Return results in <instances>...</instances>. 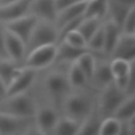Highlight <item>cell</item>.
Wrapping results in <instances>:
<instances>
[{
  "instance_id": "6da1fadb",
  "label": "cell",
  "mask_w": 135,
  "mask_h": 135,
  "mask_svg": "<svg viewBox=\"0 0 135 135\" xmlns=\"http://www.w3.org/2000/svg\"><path fill=\"white\" fill-rule=\"evenodd\" d=\"M37 104L33 97L25 93L4 96L0 101V112L21 118H34Z\"/></svg>"
},
{
  "instance_id": "7a4b0ae2",
  "label": "cell",
  "mask_w": 135,
  "mask_h": 135,
  "mask_svg": "<svg viewBox=\"0 0 135 135\" xmlns=\"http://www.w3.org/2000/svg\"><path fill=\"white\" fill-rule=\"evenodd\" d=\"M58 42V30L52 22L39 20L25 45L26 54L34 49L46 44H56Z\"/></svg>"
},
{
  "instance_id": "3957f363",
  "label": "cell",
  "mask_w": 135,
  "mask_h": 135,
  "mask_svg": "<svg viewBox=\"0 0 135 135\" xmlns=\"http://www.w3.org/2000/svg\"><path fill=\"white\" fill-rule=\"evenodd\" d=\"M57 53V44H46L34 49L25 55V60L22 68L32 70H41L49 66L55 61Z\"/></svg>"
},
{
  "instance_id": "277c9868",
  "label": "cell",
  "mask_w": 135,
  "mask_h": 135,
  "mask_svg": "<svg viewBox=\"0 0 135 135\" xmlns=\"http://www.w3.org/2000/svg\"><path fill=\"white\" fill-rule=\"evenodd\" d=\"M63 107L66 117H70L78 122H82L93 111L94 104L83 95H69L63 101Z\"/></svg>"
},
{
  "instance_id": "5b68a950",
  "label": "cell",
  "mask_w": 135,
  "mask_h": 135,
  "mask_svg": "<svg viewBox=\"0 0 135 135\" xmlns=\"http://www.w3.org/2000/svg\"><path fill=\"white\" fill-rule=\"evenodd\" d=\"M128 96L127 93L119 90L114 82L102 89V93L99 98L98 112L102 118H107L113 115L116 108L122 102V100Z\"/></svg>"
},
{
  "instance_id": "8992f818",
  "label": "cell",
  "mask_w": 135,
  "mask_h": 135,
  "mask_svg": "<svg viewBox=\"0 0 135 135\" xmlns=\"http://www.w3.org/2000/svg\"><path fill=\"white\" fill-rule=\"evenodd\" d=\"M45 89L54 101L63 103L71 86L65 75L55 72L47 75L45 79Z\"/></svg>"
},
{
  "instance_id": "52a82bcc",
  "label": "cell",
  "mask_w": 135,
  "mask_h": 135,
  "mask_svg": "<svg viewBox=\"0 0 135 135\" xmlns=\"http://www.w3.org/2000/svg\"><path fill=\"white\" fill-rule=\"evenodd\" d=\"M38 21L39 19L36 16H34L33 14H27L23 17L5 22L4 28L19 37L26 45L31 37V34L33 33Z\"/></svg>"
},
{
  "instance_id": "ba28073f",
  "label": "cell",
  "mask_w": 135,
  "mask_h": 135,
  "mask_svg": "<svg viewBox=\"0 0 135 135\" xmlns=\"http://www.w3.org/2000/svg\"><path fill=\"white\" fill-rule=\"evenodd\" d=\"M35 78H36L35 70L21 66L17 76L7 85L5 96H13V95L25 93L35 81Z\"/></svg>"
},
{
  "instance_id": "9c48e42d",
  "label": "cell",
  "mask_w": 135,
  "mask_h": 135,
  "mask_svg": "<svg viewBox=\"0 0 135 135\" xmlns=\"http://www.w3.org/2000/svg\"><path fill=\"white\" fill-rule=\"evenodd\" d=\"M58 119H59V116L57 114V111L51 107L37 109V112L34 116L35 127L37 128L38 133H41V134L53 133Z\"/></svg>"
},
{
  "instance_id": "30bf717a",
  "label": "cell",
  "mask_w": 135,
  "mask_h": 135,
  "mask_svg": "<svg viewBox=\"0 0 135 135\" xmlns=\"http://www.w3.org/2000/svg\"><path fill=\"white\" fill-rule=\"evenodd\" d=\"M112 59H123L129 62L135 59V35L122 34L119 36L111 55Z\"/></svg>"
},
{
  "instance_id": "8fae6325",
  "label": "cell",
  "mask_w": 135,
  "mask_h": 135,
  "mask_svg": "<svg viewBox=\"0 0 135 135\" xmlns=\"http://www.w3.org/2000/svg\"><path fill=\"white\" fill-rule=\"evenodd\" d=\"M34 118H21L0 112V134L11 135L25 133Z\"/></svg>"
},
{
  "instance_id": "7c38bea8",
  "label": "cell",
  "mask_w": 135,
  "mask_h": 135,
  "mask_svg": "<svg viewBox=\"0 0 135 135\" xmlns=\"http://www.w3.org/2000/svg\"><path fill=\"white\" fill-rule=\"evenodd\" d=\"M33 0H15L11 3L0 5V21L7 22L30 14Z\"/></svg>"
},
{
  "instance_id": "4fadbf2b",
  "label": "cell",
  "mask_w": 135,
  "mask_h": 135,
  "mask_svg": "<svg viewBox=\"0 0 135 135\" xmlns=\"http://www.w3.org/2000/svg\"><path fill=\"white\" fill-rule=\"evenodd\" d=\"M4 41L5 49L8 55V58L13 62H17L22 60L25 55V43L16 35L5 30L4 32Z\"/></svg>"
},
{
  "instance_id": "5bb4252c",
  "label": "cell",
  "mask_w": 135,
  "mask_h": 135,
  "mask_svg": "<svg viewBox=\"0 0 135 135\" xmlns=\"http://www.w3.org/2000/svg\"><path fill=\"white\" fill-rule=\"evenodd\" d=\"M30 14H33L39 20L55 23L57 12L55 8L54 0H33Z\"/></svg>"
},
{
  "instance_id": "9a60e30c",
  "label": "cell",
  "mask_w": 135,
  "mask_h": 135,
  "mask_svg": "<svg viewBox=\"0 0 135 135\" xmlns=\"http://www.w3.org/2000/svg\"><path fill=\"white\" fill-rule=\"evenodd\" d=\"M86 1L88 0H80L76 3H74L73 5H71V6L60 11L59 13H57L56 20H55L57 30L60 26H62L64 23L69 22L75 18H78L80 16H83L84 11H85V6H86Z\"/></svg>"
},
{
  "instance_id": "2e32d148",
  "label": "cell",
  "mask_w": 135,
  "mask_h": 135,
  "mask_svg": "<svg viewBox=\"0 0 135 135\" xmlns=\"http://www.w3.org/2000/svg\"><path fill=\"white\" fill-rule=\"evenodd\" d=\"M102 27H103V38H104L102 53L110 56L116 42L119 39V36L121 35V30L120 26L117 25L112 20H109L105 23H103Z\"/></svg>"
},
{
  "instance_id": "e0dca14e",
  "label": "cell",
  "mask_w": 135,
  "mask_h": 135,
  "mask_svg": "<svg viewBox=\"0 0 135 135\" xmlns=\"http://www.w3.org/2000/svg\"><path fill=\"white\" fill-rule=\"evenodd\" d=\"M112 82H113V75L110 69V63H99V64L96 63L90 83H93L96 88L102 90Z\"/></svg>"
},
{
  "instance_id": "ac0fdd59",
  "label": "cell",
  "mask_w": 135,
  "mask_h": 135,
  "mask_svg": "<svg viewBox=\"0 0 135 135\" xmlns=\"http://www.w3.org/2000/svg\"><path fill=\"white\" fill-rule=\"evenodd\" d=\"M113 117L117 118L121 122H126L129 119L135 117V97L133 95H128L122 102L114 111Z\"/></svg>"
},
{
  "instance_id": "d6986e66",
  "label": "cell",
  "mask_w": 135,
  "mask_h": 135,
  "mask_svg": "<svg viewBox=\"0 0 135 135\" xmlns=\"http://www.w3.org/2000/svg\"><path fill=\"white\" fill-rule=\"evenodd\" d=\"M90 51L88 47L85 49H76L72 47L64 42H59V45H57V53L55 57V61L59 62H74L81 54L84 52ZM92 52V51H91Z\"/></svg>"
},
{
  "instance_id": "ffe728a7",
  "label": "cell",
  "mask_w": 135,
  "mask_h": 135,
  "mask_svg": "<svg viewBox=\"0 0 135 135\" xmlns=\"http://www.w3.org/2000/svg\"><path fill=\"white\" fill-rule=\"evenodd\" d=\"M102 119L103 118L99 114L98 110L93 109L91 114L81 122L78 134H84V135L99 134V128H100Z\"/></svg>"
},
{
  "instance_id": "44dd1931",
  "label": "cell",
  "mask_w": 135,
  "mask_h": 135,
  "mask_svg": "<svg viewBox=\"0 0 135 135\" xmlns=\"http://www.w3.org/2000/svg\"><path fill=\"white\" fill-rule=\"evenodd\" d=\"M109 0H88L84 11V18H98L101 20L108 15Z\"/></svg>"
},
{
  "instance_id": "7402d4cb",
  "label": "cell",
  "mask_w": 135,
  "mask_h": 135,
  "mask_svg": "<svg viewBox=\"0 0 135 135\" xmlns=\"http://www.w3.org/2000/svg\"><path fill=\"white\" fill-rule=\"evenodd\" d=\"M135 7V6H133ZM132 7L123 5L121 3H119L116 0H109V5H108V14L110 15L111 19L113 22H115L117 25L121 26L122 21L124 20L126 16L128 15V13L130 12Z\"/></svg>"
},
{
  "instance_id": "603a6c76",
  "label": "cell",
  "mask_w": 135,
  "mask_h": 135,
  "mask_svg": "<svg viewBox=\"0 0 135 135\" xmlns=\"http://www.w3.org/2000/svg\"><path fill=\"white\" fill-rule=\"evenodd\" d=\"M80 122L70 118V117H63V118H59L53 134H58V135H74V134H78L79 128H80Z\"/></svg>"
},
{
  "instance_id": "cb8c5ba5",
  "label": "cell",
  "mask_w": 135,
  "mask_h": 135,
  "mask_svg": "<svg viewBox=\"0 0 135 135\" xmlns=\"http://www.w3.org/2000/svg\"><path fill=\"white\" fill-rule=\"evenodd\" d=\"M110 69L113 75V80L123 78L129 76L130 73L134 70V61L129 62L123 59H112Z\"/></svg>"
},
{
  "instance_id": "d4e9b609",
  "label": "cell",
  "mask_w": 135,
  "mask_h": 135,
  "mask_svg": "<svg viewBox=\"0 0 135 135\" xmlns=\"http://www.w3.org/2000/svg\"><path fill=\"white\" fill-rule=\"evenodd\" d=\"M66 77H68V81L70 83L71 89H81L86 83H89L84 73L75 61L72 62Z\"/></svg>"
},
{
  "instance_id": "484cf974",
  "label": "cell",
  "mask_w": 135,
  "mask_h": 135,
  "mask_svg": "<svg viewBox=\"0 0 135 135\" xmlns=\"http://www.w3.org/2000/svg\"><path fill=\"white\" fill-rule=\"evenodd\" d=\"M75 62L82 70L88 81L90 82L92 79L94 70H95V65H96V60H95V57L93 55V52H91V51L84 52L75 60Z\"/></svg>"
},
{
  "instance_id": "4316f807",
  "label": "cell",
  "mask_w": 135,
  "mask_h": 135,
  "mask_svg": "<svg viewBox=\"0 0 135 135\" xmlns=\"http://www.w3.org/2000/svg\"><path fill=\"white\" fill-rule=\"evenodd\" d=\"M122 131V123L117 118L110 116L103 118L99 128V134L102 135H117L121 134Z\"/></svg>"
},
{
  "instance_id": "83f0119b",
  "label": "cell",
  "mask_w": 135,
  "mask_h": 135,
  "mask_svg": "<svg viewBox=\"0 0 135 135\" xmlns=\"http://www.w3.org/2000/svg\"><path fill=\"white\" fill-rule=\"evenodd\" d=\"M21 68L16 66L11 60H0V78L7 85L13 81V79L17 76Z\"/></svg>"
},
{
  "instance_id": "f1b7e54d",
  "label": "cell",
  "mask_w": 135,
  "mask_h": 135,
  "mask_svg": "<svg viewBox=\"0 0 135 135\" xmlns=\"http://www.w3.org/2000/svg\"><path fill=\"white\" fill-rule=\"evenodd\" d=\"M100 19L98 18H83V20L80 22L77 31L83 36L85 41L93 36V34L100 27Z\"/></svg>"
},
{
  "instance_id": "f546056e",
  "label": "cell",
  "mask_w": 135,
  "mask_h": 135,
  "mask_svg": "<svg viewBox=\"0 0 135 135\" xmlns=\"http://www.w3.org/2000/svg\"><path fill=\"white\" fill-rule=\"evenodd\" d=\"M59 42H64L65 44L70 45L72 47H76V49H85L86 47L85 39L77 30L65 34Z\"/></svg>"
},
{
  "instance_id": "4dcf8cb0",
  "label": "cell",
  "mask_w": 135,
  "mask_h": 135,
  "mask_svg": "<svg viewBox=\"0 0 135 135\" xmlns=\"http://www.w3.org/2000/svg\"><path fill=\"white\" fill-rule=\"evenodd\" d=\"M103 43H104V38H103V27L102 24L100 27L93 34V36L88 40L86 42V47L92 51V52H101L103 50Z\"/></svg>"
},
{
  "instance_id": "1f68e13d",
  "label": "cell",
  "mask_w": 135,
  "mask_h": 135,
  "mask_svg": "<svg viewBox=\"0 0 135 135\" xmlns=\"http://www.w3.org/2000/svg\"><path fill=\"white\" fill-rule=\"evenodd\" d=\"M122 34L135 35V7H132L120 26Z\"/></svg>"
},
{
  "instance_id": "d6a6232c",
  "label": "cell",
  "mask_w": 135,
  "mask_h": 135,
  "mask_svg": "<svg viewBox=\"0 0 135 135\" xmlns=\"http://www.w3.org/2000/svg\"><path fill=\"white\" fill-rule=\"evenodd\" d=\"M4 27H0V60H9L6 49H5V41H4Z\"/></svg>"
},
{
  "instance_id": "836d02e7",
  "label": "cell",
  "mask_w": 135,
  "mask_h": 135,
  "mask_svg": "<svg viewBox=\"0 0 135 135\" xmlns=\"http://www.w3.org/2000/svg\"><path fill=\"white\" fill-rule=\"evenodd\" d=\"M80 0H54V4H55V8H56V12L59 13L60 11L73 5L74 3L78 2Z\"/></svg>"
},
{
  "instance_id": "e575fe53",
  "label": "cell",
  "mask_w": 135,
  "mask_h": 135,
  "mask_svg": "<svg viewBox=\"0 0 135 135\" xmlns=\"http://www.w3.org/2000/svg\"><path fill=\"white\" fill-rule=\"evenodd\" d=\"M116 1H118L119 3H121L123 5L130 6V7L135 6V0H116Z\"/></svg>"
},
{
  "instance_id": "d590c367",
  "label": "cell",
  "mask_w": 135,
  "mask_h": 135,
  "mask_svg": "<svg viewBox=\"0 0 135 135\" xmlns=\"http://www.w3.org/2000/svg\"><path fill=\"white\" fill-rule=\"evenodd\" d=\"M6 93V84L3 82V80L0 78V96L4 97Z\"/></svg>"
},
{
  "instance_id": "8d00e7d4",
  "label": "cell",
  "mask_w": 135,
  "mask_h": 135,
  "mask_svg": "<svg viewBox=\"0 0 135 135\" xmlns=\"http://www.w3.org/2000/svg\"><path fill=\"white\" fill-rule=\"evenodd\" d=\"M15 0H0V5H4V4H7V3H11Z\"/></svg>"
},
{
  "instance_id": "74e56055",
  "label": "cell",
  "mask_w": 135,
  "mask_h": 135,
  "mask_svg": "<svg viewBox=\"0 0 135 135\" xmlns=\"http://www.w3.org/2000/svg\"><path fill=\"white\" fill-rule=\"evenodd\" d=\"M1 99H2V97H0V101H1Z\"/></svg>"
},
{
  "instance_id": "f35d334b",
  "label": "cell",
  "mask_w": 135,
  "mask_h": 135,
  "mask_svg": "<svg viewBox=\"0 0 135 135\" xmlns=\"http://www.w3.org/2000/svg\"><path fill=\"white\" fill-rule=\"evenodd\" d=\"M0 97H1V96H0Z\"/></svg>"
}]
</instances>
